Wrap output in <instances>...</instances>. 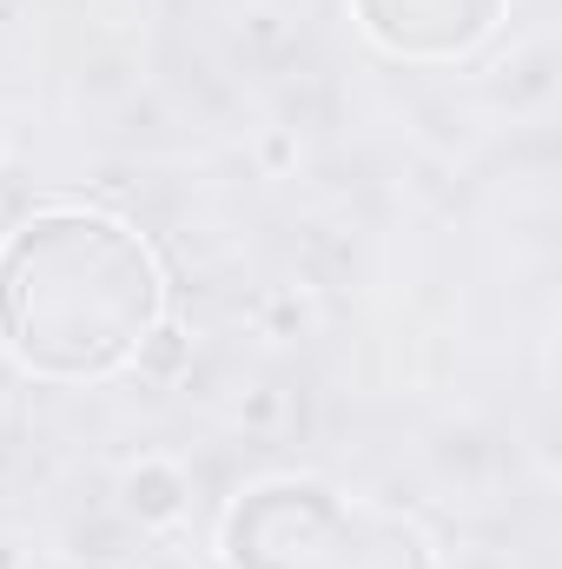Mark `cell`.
I'll return each instance as SVG.
<instances>
[{
  "instance_id": "obj_1",
  "label": "cell",
  "mask_w": 562,
  "mask_h": 569,
  "mask_svg": "<svg viewBox=\"0 0 562 569\" xmlns=\"http://www.w3.org/2000/svg\"><path fill=\"white\" fill-rule=\"evenodd\" d=\"M165 311L159 259L107 212H40L0 246V338L33 378L120 371Z\"/></svg>"
},
{
  "instance_id": "obj_2",
  "label": "cell",
  "mask_w": 562,
  "mask_h": 569,
  "mask_svg": "<svg viewBox=\"0 0 562 569\" xmlns=\"http://www.w3.org/2000/svg\"><path fill=\"white\" fill-rule=\"evenodd\" d=\"M232 569H436L418 530L324 483H265L225 517Z\"/></svg>"
},
{
  "instance_id": "obj_3",
  "label": "cell",
  "mask_w": 562,
  "mask_h": 569,
  "mask_svg": "<svg viewBox=\"0 0 562 569\" xmlns=\"http://www.w3.org/2000/svg\"><path fill=\"white\" fill-rule=\"evenodd\" d=\"M503 0H358L364 33L404 60H456L496 27Z\"/></svg>"
}]
</instances>
